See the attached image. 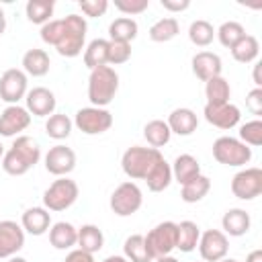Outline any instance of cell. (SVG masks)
Segmentation results:
<instances>
[{
  "mask_svg": "<svg viewBox=\"0 0 262 262\" xmlns=\"http://www.w3.org/2000/svg\"><path fill=\"white\" fill-rule=\"evenodd\" d=\"M246 108L252 115H262V88H254L246 96Z\"/></svg>",
  "mask_w": 262,
  "mask_h": 262,
  "instance_id": "bcb514c9",
  "label": "cell"
},
{
  "mask_svg": "<svg viewBox=\"0 0 262 262\" xmlns=\"http://www.w3.org/2000/svg\"><path fill=\"white\" fill-rule=\"evenodd\" d=\"M61 23H63V35H61L59 43L55 45V49L61 57H78L86 43L88 23L84 16H80L76 12L63 16Z\"/></svg>",
  "mask_w": 262,
  "mask_h": 262,
  "instance_id": "3957f363",
  "label": "cell"
},
{
  "mask_svg": "<svg viewBox=\"0 0 262 262\" xmlns=\"http://www.w3.org/2000/svg\"><path fill=\"white\" fill-rule=\"evenodd\" d=\"M170 168H172V180H176L180 186L201 174V164H199V160H196L194 156H190V154H180V156H176L174 162L170 164Z\"/></svg>",
  "mask_w": 262,
  "mask_h": 262,
  "instance_id": "603a6c76",
  "label": "cell"
},
{
  "mask_svg": "<svg viewBox=\"0 0 262 262\" xmlns=\"http://www.w3.org/2000/svg\"><path fill=\"white\" fill-rule=\"evenodd\" d=\"M129 57H131V43L108 41V63L111 66H121L129 61Z\"/></svg>",
  "mask_w": 262,
  "mask_h": 262,
  "instance_id": "7bdbcfd3",
  "label": "cell"
},
{
  "mask_svg": "<svg viewBox=\"0 0 262 262\" xmlns=\"http://www.w3.org/2000/svg\"><path fill=\"white\" fill-rule=\"evenodd\" d=\"M10 149H14V151L27 162L29 168H33L35 164H39V160H41V145H39V141L33 139L31 135H18V137L12 141Z\"/></svg>",
  "mask_w": 262,
  "mask_h": 262,
  "instance_id": "f1b7e54d",
  "label": "cell"
},
{
  "mask_svg": "<svg viewBox=\"0 0 262 262\" xmlns=\"http://www.w3.org/2000/svg\"><path fill=\"white\" fill-rule=\"evenodd\" d=\"M246 262H262V250H252L246 256Z\"/></svg>",
  "mask_w": 262,
  "mask_h": 262,
  "instance_id": "f907efd6",
  "label": "cell"
},
{
  "mask_svg": "<svg viewBox=\"0 0 262 262\" xmlns=\"http://www.w3.org/2000/svg\"><path fill=\"white\" fill-rule=\"evenodd\" d=\"M213 158L219 164H223V166L242 168V166L250 164V160H252V147H248L237 137L221 135V137H217L213 141Z\"/></svg>",
  "mask_w": 262,
  "mask_h": 262,
  "instance_id": "277c9868",
  "label": "cell"
},
{
  "mask_svg": "<svg viewBox=\"0 0 262 262\" xmlns=\"http://www.w3.org/2000/svg\"><path fill=\"white\" fill-rule=\"evenodd\" d=\"M55 10V2L53 0H29L25 6V14L33 25H45L51 20Z\"/></svg>",
  "mask_w": 262,
  "mask_h": 262,
  "instance_id": "8d00e7d4",
  "label": "cell"
},
{
  "mask_svg": "<svg viewBox=\"0 0 262 262\" xmlns=\"http://www.w3.org/2000/svg\"><path fill=\"white\" fill-rule=\"evenodd\" d=\"M178 225V235H176V250L188 254L199 246V237H201V229L194 221H180Z\"/></svg>",
  "mask_w": 262,
  "mask_h": 262,
  "instance_id": "4dcf8cb0",
  "label": "cell"
},
{
  "mask_svg": "<svg viewBox=\"0 0 262 262\" xmlns=\"http://www.w3.org/2000/svg\"><path fill=\"white\" fill-rule=\"evenodd\" d=\"M76 168V151L63 143L49 147L45 154V170L53 176H68Z\"/></svg>",
  "mask_w": 262,
  "mask_h": 262,
  "instance_id": "5bb4252c",
  "label": "cell"
},
{
  "mask_svg": "<svg viewBox=\"0 0 262 262\" xmlns=\"http://www.w3.org/2000/svg\"><path fill=\"white\" fill-rule=\"evenodd\" d=\"M31 125V113L20 104H8L0 113V135L18 137Z\"/></svg>",
  "mask_w": 262,
  "mask_h": 262,
  "instance_id": "4fadbf2b",
  "label": "cell"
},
{
  "mask_svg": "<svg viewBox=\"0 0 262 262\" xmlns=\"http://www.w3.org/2000/svg\"><path fill=\"white\" fill-rule=\"evenodd\" d=\"M244 35H246V29H244V25L237 23V20H225V23L215 31V37H217L219 43H221L223 47H227V49H231Z\"/></svg>",
  "mask_w": 262,
  "mask_h": 262,
  "instance_id": "f35d334b",
  "label": "cell"
},
{
  "mask_svg": "<svg viewBox=\"0 0 262 262\" xmlns=\"http://www.w3.org/2000/svg\"><path fill=\"white\" fill-rule=\"evenodd\" d=\"M74 125L86 135H100L113 127V115L100 106H84L74 115Z\"/></svg>",
  "mask_w": 262,
  "mask_h": 262,
  "instance_id": "ba28073f",
  "label": "cell"
},
{
  "mask_svg": "<svg viewBox=\"0 0 262 262\" xmlns=\"http://www.w3.org/2000/svg\"><path fill=\"white\" fill-rule=\"evenodd\" d=\"M6 31V14H4V10H2V6H0V35Z\"/></svg>",
  "mask_w": 262,
  "mask_h": 262,
  "instance_id": "db71d44e",
  "label": "cell"
},
{
  "mask_svg": "<svg viewBox=\"0 0 262 262\" xmlns=\"http://www.w3.org/2000/svg\"><path fill=\"white\" fill-rule=\"evenodd\" d=\"M8 262H27L23 256H12V258H8Z\"/></svg>",
  "mask_w": 262,
  "mask_h": 262,
  "instance_id": "11a10c76",
  "label": "cell"
},
{
  "mask_svg": "<svg viewBox=\"0 0 262 262\" xmlns=\"http://www.w3.org/2000/svg\"><path fill=\"white\" fill-rule=\"evenodd\" d=\"M170 182H172V168L162 158V160H158V164L145 176V184H147V188L151 192H162V190H166L170 186Z\"/></svg>",
  "mask_w": 262,
  "mask_h": 262,
  "instance_id": "f546056e",
  "label": "cell"
},
{
  "mask_svg": "<svg viewBox=\"0 0 262 262\" xmlns=\"http://www.w3.org/2000/svg\"><path fill=\"white\" fill-rule=\"evenodd\" d=\"M25 246V229L12 219L0 221V258L16 256Z\"/></svg>",
  "mask_w": 262,
  "mask_h": 262,
  "instance_id": "9a60e30c",
  "label": "cell"
},
{
  "mask_svg": "<svg viewBox=\"0 0 262 262\" xmlns=\"http://www.w3.org/2000/svg\"><path fill=\"white\" fill-rule=\"evenodd\" d=\"M258 53H260V43H258V39L254 35H248V33L231 47V55L239 63H252V61H256Z\"/></svg>",
  "mask_w": 262,
  "mask_h": 262,
  "instance_id": "836d02e7",
  "label": "cell"
},
{
  "mask_svg": "<svg viewBox=\"0 0 262 262\" xmlns=\"http://www.w3.org/2000/svg\"><path fill=\"white\" fill-rule=\"evenodd\" d=\"M63 262H94V254H88V252L76 248V250H70L68 252V256H66Z\"/></svg>",
  "mask_w": 262,
  "mask_h": 262,
  "instance_id": "c3c4849f",
  "label": "cell"
},
{
  "mask_svg": "<svg viewBox=\"0 0 262 262\" xmlns=\"http://www.w3.org/2000/svg\"><path fill=\"white\" fill-rule=\"evenodd\" d=\"M205 96L207 104H223L231 98V86L223 76H215L205 82Z\"/></svg>",
  "mask_w": 262,
  "mask_h": 262,
  "instance_id": "d6a6232c",
  "label": "cell"
},
{
  "mask_svg": "<svg viewBox=\"0 0 262 262\" xmlns=\"http://www.w3.org/2000/svg\"><path fill=\"white\" fill-rule=\"evenodd\" d=\"M143 137H145V141H147L149 147L160 149V147H164V145L170 143V139H172V131H170V127H168L166 121H162V119H154V121L145 123V127H143Z\"/></svg>",
  "mask_w": 262,
  "mask_h": 262,
  "instance_id": "484cf974",
  "label": "cell"
},
{
  "mask_svg": "<svg viewBox=\"0 0 262 262\" xmlns=\"http://www.w3.org/2000/svg\"><path fill=\"white\" fill-rule=\"evenodd\" d=\"M162 151L156 147H143V145H131L121 156V168L131 180H145L149 170L162 160Z\"/></svg>",
  "mask_w": 262,
  "mask_h": 262,
  "instance_id": "7a4b0ae2",
  "label": "cell"
},
{
  "mask_svg": "<svg viewBox=\"0 0 262 262\" xmlns=\"http://www.w3.org/2000/svg\"><path fill=\"white\" fill-rule=\"evenodd\" d=\"M123 256L129 262H154V258L145 246L143 233H133L123 242Z\"/></svg>",
  "mask_w": 262,
  "mask_h": 262,
  "instance_id": "83f0119b",
  "label": "cell"
},
{
  "mask_svg": "<svg viewBox=\"0 0 262 262\" xmlns=\"http://www.w3.org/2000/svg\"><path fill=\"white\" fill-rule=\"evenodd\" d=\"M217 262H239V260H235V258H229V256H225V258H221V260H217Z\"/></svg>",
  "mask_w": 262,
  "mask_h": 262,
  "instance_id": "9f6ffc18",
  "label": "cell"
},
{
  "mask_svg": "<svg viewBox=\"0 0 262 262\" xmlns=\"http://www.w3.org/2000/svg\"><path fill=\"white\" fill-rule=\"evenodd\" d=\"M237 139L244 141L248 147L262 145V121L252 119V121H246L244 125H239V137Z\"/></svg>",
  "mask_w": 262,
  "mask_h": 262,
  "instance_id": "ab89813d",
  "label": "cell"
},
{
  "mask_svg": "<svg viewBox=\"0 0 262 262\" xmlns=\"http://www.w3.org/2000/svg\"><path fill=\"white\" fill-rule=\"evenodd\" d=\"M72 127H74V121L63 113H53L45 121V133H47V137H51L55 141L68 139L72 133Z\"/></svg>",
  "mask_w": 262,
  "mask_h": 262,
  "instance_id": "e575fe53",
  "label": "cell"
},
{
  "mask_svg": "<svg viewBox=\"0 0 262 262\" xmlns=\"http://www.w3.org/2000/svg\"><path fill=\"white\" fill-rule=\"evenodd\" d=\"M231 192L239 201H252L262 192V170L260 168H244L231 178Z\"/></svg>",
  "mask_w": 262,
  "mask_h": 262,
  "instance_id": "30bf717a",
  "label": "cell"
},
{
  "mask_svg": "<svg viewBox=\"0 0 262 262\" xmlns=\"http://www.w3.org/2000/svg\"><path fill=\"white\" fill-rule=\"evenodd\" d=\"M147 6H149V0H115V8L125 16L141 14L147 10Z\"/></svg>",
  "mask_w": 262,
  "mask_h": 262,
  "instance_id": "ee69618b",
  "label": "cell"
},
{
  "mask_svg": "<svg viewBox=\"0 0 262 262\" xmlns=\"http://www.w3.org/2000/svg\"><path fill=\"white\" fill-rule=\"evenodd\" d=\"M76 246L80 250L88 252V254L100 252L102 246H104V233H102V229L98 225H94V223H86V225L78 227V242H76Z\"/></svg>",
  "mask_w": 262,
  "mask_h": 262,
  "instance_id": "cb8c5ba5",
  "label": "cell"
},
{
  "mask_svg": "<svg viewBox=\"0 0 262 262\" xmlns=\"http://www.w3.org/2000/svg\"><path fill=\"white\" fill-rule=\"evenodd\" d=\"M39 35H41V41H43L45 45L55 47V45L59 43L61 35H63V23H61V18H51L49 23H45V25L41 27Z\"/></svg>",
  "mask_w": 262,
  "mask_h": 262,
  "instance_id": "b9f144b4",
  "label": "cell"
},
{
  "mask_svg": "<svg viewBox=\"0 0 262 262\" xmlns=\"http://www.w3.org/2000/svg\"><path fill=\"white\" fill-rule=\"evenodd\" d=\"M108 63V39H92L84 47V66L88 70L100 68Z\"/></svg>",
  "mask_w": 262,
  "mask_h": 262,
  "instance_id": "4316f807",
  "label": "cell"
},
{
  "mask_svg": "<svg viewBox=\"0 0 262 262\" xmlns=\"http://www.w3.org/2000/svg\"><path fill=\"white\" fill-rule=\"evenodd\" d=\"M20 66H23V72H25L27 76L41 78V76H45V74L49 72V68H51V59H49V53H47L45 49H37V47H33V49L25 51Z\"/></svg>",
  "mask_w": 262,
  "mask_h": 262,
  "instance_id": "7402d4cb",
  "label": "cell"
},
{
  "mask_svg": "<svg viewBox=\"0 0 262 262\" xmlns=\"http://www.w3.org/2000/svg\"><path fill=\"white\" fill-rule=\"evenodd\" d=\"M188 39H190V43L196 45V47H207V45H211L213 39H215V29H213V25H211L209 20L196 18V20H192L190 27H188Z\"/></svg>",
  "mask_w": 262,
  "mask_h": 262,
  "instance_id": "74e56055",
  "label": "cell"
},
{
  "mask_svg": "<svg viewBox=\"0 0 262 262\" xmlns=\"http://www.w3.org/2000/svg\"><path fill=\"white\" fill-rule=\"evenodd\" d=\"M168 127H170V131L172 133H176V135H180V137H188V135H192L194 131H196V127H199V117H196V113L192 111V108H188V106H178V108H174L170 115H168Z\"/></svg>",
  "mask_w": 262,
  "mask_h": 262,
  "instance_id": "d6986e66",
  "label": "cell"
},
{
  "mask_svg": "<svg viewBox=\"0 0 262 262\" xmlns=\"http://www.w3.org/2000/svg\"><path fill=\"white\" fill-rule=\"evenodd\" d=\"M260 68H262V63L260 61H256L254 63V84H256V88H262V78H260Z\"/></svg>",
  "mask_w": 262,
  "mask_h": 262,
  "instance_id": "681fc988",
  "label": "cell"
},
{
  "mask_svg": "<svg viewBox=\"0 0 262 262\" xmlns=\"http://www.w3.org/2000/svg\"><path fill=\"white\" fill-rule=\"evenodd\" d=\"M2 156H4V145L0 143V160H2Z\"/></svg>",
  "mask_w": 262,
  "mask_h": 262,
  "instance_id": "6f0895ef",
  "label": "cell"
},
{
  "mask_svg": "<svg viewBox=\"0 0 262 262\" xmlns=\"http://www.w3.org/2000/svg\"><path fill=\"white\" fill-rule=\"evenodd\" d=\"M160 4L168 12H182L190 6V0H160Z\"/></svg>",
  "mask_w": 262,
  "mask_h": 262,
  "instance_id": "7dc6e473",
  "label": "cell"
},
{
  "mask_svg": "<svg viewBox=\"0 0 262 262\" xmlns=\"http://www.w3.org/2000/svg\"><path fill=\"white\" fill-rule=\"evenodd\" d=\"M78 242V227L70 221H57L49 227V244L55 250H72Z\"/></svg>",
  "mask_w": 262,
  "mask_h": 262,
  "instance_id": "44dd1931",
  "label": "cell"
},
{
  "mask_svg": "<svg viewBox=\"0 0 262 262\" xmlns=\"http://www.w3.org/2000/svg\"><path fill=\"white\" fill-rule=\"evenodd\" d=\"M154 262H180L178 258H174L172 254H168V256H160V258H154Z\"/></svg>",
  "mask_w": 262,
  "mask_h": 262,
  "instance_id": "f5cc1de1",
  "label": "cell"
},
{
  "mask_svg": "<svg viewBox=\"0 0 262 262\" xmlns=\"http://www.w3.org/2000/svg\"><path fill=\"white\" fill-rule=\"evenodd\" d=\"M221 231L229 237H242L250 231L252 227V219H250V213L246 209H239V207H233V209H227L221 217Z\"/></svg>",
  "mask_w": 262,
  "mask_h": 262,
  "instance_id": "ac0fdd59",
  "label": "cell"
},
{
  "mask_svg": "<svg viewBox=\"0 0 262 262\" xmlns=\"http://www.w3.org/2000/svg\"><path fill=\"white\" fill-rule=\"evenodd\" d=\"M139 25L135 18L131 16H119L108 25V41H123V43H131L137 37Z\"/></svg>",
  "mask_w": 262,
  "mask_h": 262,
  "instance_id": "d4e9b609",
  "label": "cell"
},
{
  "mask_svg": "<svg viewBox=\"0 0 262 262\" xmlns=\"http://www.w3.org/2000/svg\"><path fill=\"white\" fill-rule=\"evenodd\" d=\"M141 205H143V192L133 180L121 182L113 190L111 201H108L111 211L115 215H119V217H129L133 213H137L141 209Z\"/></svg>",
  "mask_w": 262,
  "mask_h": 262,
  "instance_id": "8992f818",
  "label": "cell"
},
{
  "mask_svg": "<svg viewBox=\"0 0 262 262\" xmlns=\"http://www.w3.org/2000/svg\"><path fill=\"white\" fill-rule=\"evenodd\" d=\"M190 66H192V74L201 80V82H207L215 76H221V70H223V61L217 53L213 51H199L192 55L190 59Z\"/></svg>",
  "mask_w": 262,
  "mask_h": 262,
  "instance_id": "e0dca14e",
  "label": "cell"
},
{
  "mask_svg": "<svg viewBox=\"0 0 262 262\" xmlns=\"http://www.w3.org/2000/svg\"><path fill=\"white\" fill-rule=\"evenodd\" d=\"M203 117L209 125L227 131V129H233L239 125L242 113L233 102H223V104H205Z\"/></svg>",
  "mask_w": 262,
  "mask_h": 262,
  "instance_id": "7c38bea8",
  "label": "cell"
},
{
  "mask_svg": "<svg viewBox=\"0 0 262 262\" xmlns=\"http://www.w3.org/2000/svg\"><path fill=\"white\" fill-rule=\"evenodd\" d=\"M2 170L6 172V174H10V176H23V174H27L31 168L27 166V162L14 151V149H6L4 151V156H2Z\"/></svg>",
  "mask_w": 262,
  "mask_h": 262,
  "instance_id": "60d3db41",
  "label": "cell"
},
{
  "mask_svg": "<svg viewBox=\"0 0 262 262\" xmlns=\"http://www.w3.org/2000/svg\"><path fill=\"white\" fill-rule=\"evenodd\" d=\"M209 190H211V180L205 174H199L192 180H188L186 184H182L180 199L184 203H199V201H203L207 196Z\"/></svg>",
  "mask_w": 262,
  "mask_h": 262,
  "instance_id": "d590c367",
  "label": "cell"
},
{
  "mask_svg": "<svg viewBox=\"0 0 262 262\" xmlns=\"http://www.w3.org/2000/svg\"><path fill=\"white\" fill-rule=\"evenodd\" d=\"M119 90V74L111 66H100L90 70L88 76V100L90 106L106 108Z\"/></svg>",
  "mask_w": 262,
  "mask_h": 262,
  "instance_id": "6da1fadb",
  "label": "cell"
},
{
  "mask_svg": "<svg viewBox=\"0 0 262 262\" xmlns=\"http://www.w3.org/2000/svg\"><path fill=\"white\" fill-rule=\"evenodd\" d=\"M20 225H23L25 233L43 235L51 227V213L45 207H29L20 217Z\"/></svg>",
  "mask_w": 262,
  "mask_h": 262,
  "instance_id": "ffe728a7",
  "label": "cell"
},
{
  "mask_svg": "<svg viewBox=\"0 0 262 262\" xmlns=\"http://www.w3.org/2000/svg\"><path fill=\"white\" fill-rule=\"evenodd\" d=\"M199 262H203V260H199Z\"/></svg>",
  "mask_w": 262,
  "mask_h": 262,
  "instance_id": "680465c9",
  "label": "cell"
},
{
  "mask_svg": "<svg viewBox=\"0 0 262 262\" xmlns=\"http://www.w3.org/2000/svg\"><path fill=\"white\" fill-rule=\"evenodd\" d=\"M29 92V76L18 70L10 68L0 76V100L6 104H18Z\"/></svg>",
  "mask_w": 262,
  "mask_h": 262,
  "instance_id": "9c48e42d",
  "label": "cell"
},
{
  "mask_svg": "<svg viewBox=\"0 0 262 262\" xmlns=\"http://www.w3.org/2000/svg\"><path fill=\"white\" fill-rule=\"evenodd\" d=\"M78 194H80V188L78 184L68 178V176H59L57 180H53L45 192H43V207L47 211H66L70 209L76 201H78Z\"/></svg>",
  "mask_w": 262,
  "mask_h": 262,
  "instance_id": "5b68a950",
  "label": "cell"
},
{
  "mask_svg": "<svg viewBox=\"0 0 262 262\" xmlns=\"http://www.w3.org/2000/svg\"><path fill=\"white\" fill-rule=\"evenodd\" d=\"M176 235H178V225L174 221H162L156 227H151L145 233V246L151 258L172 254L176 250Z\"/></svg>",
  "mask_w": 262,
  "mask_h": 262,
  "instance_id": "52a82bcc",
  "label": "cell"
},
{
  "mask_svg": "<svg viewBox=\"0 0 262 262\" xmlns=\"http://www.w3.org/2000/svg\"><path fill=\"white\" fill-rule=\"evenodd\" d=\"M25 108L35 115V117H49L55 113V106H57V100H55V94L45 88V86H35L27 92L25 96Z\"/></svg>",
  "mask_w": 262,
  "mask_h": 262,
  "instance_id": "2e32d148",
  "label": "cell"
},
{
  "mask_svg": "<svg viewBox=\"0 0 262 262\" xmlns=\"http://www.w3.org/2000/svg\"><path fill=\"white\" fill-rule=\"evenodd\" d=\"M180 33V25L174 16H164L158 18L151 27H149V39L154 43H168L172 41L176 35Z\"/></svg>",
  "mask_w": 262,
  "mask_h": 262,
  "instance_id": "1f68e13d",
  "label": "cell"
},
{
  "mask_svg": "<svg viewBox=\"0 0 262 262\" xmlns=\"http://www.w3.org/2000/svg\"><path fill=\"white\" fill-rule=\"evenodd\" d=\"M199 254L203 262H217L227 256L229 252V239L221 229H207L199 237Z\"/></svg>",
  "mask_w": 262,
  "mask_h": 262,
  "instance_id": "8fae6325",
  "label": "cell"
},
{
  "mask_svg": "<svg viewBox=\"0 0 262 262\" xmlns=\"http://www.w3.org/2000/svg\"><path fill=\"white\" fill-rule=\"evenodd\" d=\"M80 10L90 18H98L108 10V2L106 0H80Z\"/></svg>",
  "mask_w": 262,
  "mask_h": 262,
  "instance_id": "f6af8a7d",
  "label": "cell"
},
{
  "mask_svg": "<svg viewBox=\"0 0 262 262\" xmlns=\"http://www.w3.org/2000/svg\"><path fill=\"white\" fill-rule=\"evenodd\" d=\"M102 262H129L125 256H119V254H113V256H106Z\"/></svg>",
  "mask_w": 262,
  "mask_h": 262,
  "instance_id": "816d5d0a",
  "label": "cell"
}]
</instances>
